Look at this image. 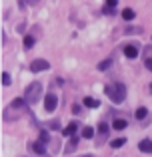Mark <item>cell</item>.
Listing matches in <instances>:
<instances>
[{"instance_id": "cell-1", "label": "cell", "mask_w": 152, "mask_h": 157, "mask_svg": "<svg viewBox=\"0 0 152 157\" xmlns=\"http://www.w3.org/2000/svg\"><path fill=\"white\" fill-rule=\"evenodd\" d=\"M106 96L110 98V101H114V104H122L126 98V88L124 84H120V82H114V84L106 86Z\"/></svg>"}, {"instance_id": "cell-2", "label": "cell", "mask_w": 152, "mask_h": 157, "mask_svg": "<svg viewBox=\"0 0 152 157\" xmlns=\"http://www.w3.org/2000/svg\"><path fill=\"white\" fill-rule=\"evenodd\" d=\"M40 94H42V84H40V82H32L26 88V92H24V100L30 105H34L36 101L40 100Z\"/></svg>"}, {"instance_id": "cell-3", "label": "cell", "mask_w": 152, "mask_h": 157, "mask_svg": "<svg viewBox=\"0 0 152 157\" xmlns=\"http://www.w3.org/2000/svg\"><path fill=\"white\" fill-rule=\"evenodd\" d=\"M22 115V109H18L16 105H8L6 109H4V113H2V117H4V121H16V119Z\"/></svg>"}, {"instance_id": "cell-4", "label": "cell", "mask_w": 152, "mask_h": 157, "mask_svg": "<svg viewBox=\"0 0 152 157\" xmlns=\"http://www.w3.org/2000/svg\"><path fill=\"white\" fill-rule=\"evenodd\" d=\"M56 105H58V98H56L54 94H48V96L44 98V107H46V111H54Z\"/></svg>"}, {"instance_id": "cell-5", "label": "cell", "mask_w": 152, "mask_h": 157, "mask_svg": "<svg viewBox=\"0 0 152 157\" xmlns=\"http://www.w3.org/2000/svg\"><path fill=\"white\" fill-rule=\"evenodd\" d=\"M48 68H50V64H48V62L46 60H34V62H32V64H30V70H32V72H44V70H48Z\"/></svg>"}, {"instance_id": "cell-6", "label": "cell", "mask_w": 152, "mask_h": 157, "mask_svg": "<svg viewBox=\"0 0 152 157\" xmlns=\"http://www.w3.org/2000/svg\"><path fill=\"white\" fill-rule=\"evenodd\" d=\"M30 151H34V153H38V155H44L46 153V147H44V143L42 141H34V143H30Z\"/></svg>"}, {"instance_id": "cell-7", "label": "cell", "mask_w": 152, "mask_h": 157, "mask_svg": "<svg viewBox=\"0 0 152 157\" xmlns=\"http://www.w3.org/2000/svg\"><path fill=\"white\" fill-rule=\"evenodd\" d=\"M124 56L126 58H136L138 56V46H136V44H128V46H124Z\"/></svg>"}, {"instance_id": "cell-8", "label": "cell", "mask_w": 152, "mask_h": 157, "mask_svg": "<svg viewBox=\"0 0 152 157\" xmlns=\"http://www.w3.org/2000/svg\"><path fill=\"white\" fill-rule=\"evenodd\" d=\"M144 66H146V70L152 72V46L144 48Z\"/></svg>"}, {"instance_id": "cell-9", "label": "cell", "mask_w": 152, "mask_h": 157, "mask_svg": "<svg viewBox=\"0 0 152 157\" xmlns=\"http://www.w3.org/2000/svg\"><path fill=\"white\" fill-rule=\"evenodd\" d=\"M138 149H140L142 151V153H152V141H150V139H142V141L140 143H138Z\"/></svg>"}, {"instance_id": "cell-10", "label": "cell", "mask_w": 152, "mask_h": 157, "mask_svg": "<svg viewBox=\"0 0 152 157\" xmlns=\"http://www.w3.org/2000/svg\"><path fill=\"white\" fill-rule=\"evenodd\" d=\"M76 129H78V123H76V121H72V123H68V125L62 129V133L66 135V137H72V135L76 133Z\"/></svg>"}, {"instance_id": "cell-11", "label": "cell", "mask_w": 152, "mask_h": 157, "mask_svg": "<svg viewBox=\"0 0 152 157\" xmlns=\"http://www.w3.org/2000/svg\"><path fill=\"white\" fill-rule=\"evenodd\" d=\"M112 127L116 131H122V129H126V127H128V123H126V119H114V121H112Z\"/></svg>"}, {"instance_id": "cell-12", "label": "cell", "mask_w": 152, "mask_h": 157, "mask_svg": "<svg viewBox=\"0 0 152 157\" xmlns=\"http://www.w3.org/2000/svg\"><path fill=\"white\" fill-rule=\"evenodd\" d=\"M84 105H86V107H92V109H96V107L100 105V101L94 100V98H84Z\"/></svg>"}, {"instance_id": "cell-13", "label": "cell", "mask_w": 152, "mask_h": 157, "mask_svg": "<svg viewBox=\"0 0 152 157\" xmlns=\"http://www.w3.org/2000/svg\"><path fill=\"white\" fill-rule=\"evenodd\" d=\"M76 145H78V137H74V135H72V137H70V141H68V145H66V149H64V151H66V153H70V151H74V149H76Z\"/></svg>"}, {"instance_id": "cell-14", "label": "cell", "mask_w": 152, "mask_h": 157, "mask_svg": "<svg viewBox=\"0 0 152 157\" xmlns=\"http://www.w3.org/2000/svg\"><path fill=\"white\" fill-rule=\"evenodd\" d=\"M134 16H136V14H134L132 8H124V10H122V18H124V20H134Z\"/></svg>"}, {"instance_id": "cell-15", "label": "cell", "mask_w": 152, "mask_h": 157, "mask_svg": "<svg viewBox=\"0 0 152 157\" xmlns=\"http://www.w3.org/2000/svg\"><path fill=\"white\" fill-rule=\"evenodd\" d=\"M134 115H136V119H140V121H142V119H144L146 115H148V109H146V107H138Z\"/></svg>"}, {"instance_id": "cell-16", "label": "cell", "mask_w": 152, "mask_h": 157, "mask_svg": "<svg viewBox=\"0 0 152 157\" xmlns=\"http://www.w3.org/2000/svg\"><path fill=\"white\" fill-rule=\"evenodd\" d=\"M108 129H110V127L106 125V123H100V125H98V133H100V137H106V135H108Z\"/></svg>"}, {"instance_id": "cell-17", "label": "cell", "mask_w": 152, "mask_h": 157, "mask_svg": "<svg viewBox=\"0 0 152 157\" xmlns=\"http://www.w3.org/2000/svg\"><path fill=\"white\" fill-rule=\"evenodd\" d=\"M82 137H84V139L94 137V129H92V127H84V129H82Z\"/></svg>"}, {"instance_id": "cell-18", "label": "cell", "mask_w": 152, "mask_h": 157, "mask_svg": "<svg viewBox=\"0 0 152 157\" xmlns=\"http://www.w3.org/2000/svg\"><path fill=\"white\" fill-rule=\"evenodd\" d=\"M32 46H34V36H26V38H24V48L30 50Z\"/></svg>"}, {"instance_id": "cell-19", "label": "cell", "mask_w": 152, "mask_h": 157, "mask_svg": "<svg viewBox=\"0 0 152 157\" xmlns=\"http://www.w3.org/2000/svg\"><path fill=\"white\" fill-rule=\"evenodd\" d=\"M124 143H126V139H124V137H118V139H114V141L110 143V145H112V147H116V149H118V147H122Z\"/></svg>"}, {"instance_id": "cell-20", "label": "cell", "mask_w": 152, "mask_h": 157, "mask_svg": "<svg viewBox=\"0 0 152 157\" xmlns=\"http://www.w3.org/2000/svg\"><path fill=\"white\" fill-rule=\"evenodd\" d=\"M2 84H4V86H10V84H12V80H10V74H6V72L2 74Z\"/></svg>"}, {"instance_id": "cell-21", "label": "cell", "mask_w": 152, "mask_h": 157, "mask_svg": "<svg viewBox=\"0 0 152 157\" xmlns=\"http://www.w3.org/2000/svg\"><path fill=\"white\" fill-rule=\"evenodd\" d=\"M40 141H42V143H48V141H50V135H48V131H42V133H40Z\"/></svg>"}, {"instance_id": "cell-22", "label": "cell", "mask_w": 152, "mask_h": 157, "mask_svg": "<svg viewBox=\"0 0 152 157\" xmlns=\"http://www.w3.org/2000/svg\"><path fill=\"white\" fill-rule=\"evenodd\" d=\"M112 64V62L110 60H104V62H100V64H98V70H108V66Z\"/></svg>"}, {"instance_id": "cell-23", "label": "cell", "mask_w": 152, "mask_h": 157, "mask_svg": "<svg viewBox=\"0 0 152 157\" xmlns=\"http://www.w3.org/2000/svg\"><path fill=\"white\" fill-rule=\"evenodd\" d=\"M140 28H126V32H124V34H140Z\"/></svg>"}, {"instance_id": "cell-24", "label": "cell", "mask_w": 152, "mask_h": 157, "mask_svg": "<svg viewBox=\"0 0 152 157\" xmlns=\"http://www.w3.org/2000/svg\"><path fill=\"white\" fill-rule=\"evenodd\" d=\"M58 125H60V123H58V119H54V121L50 123V129H58Z\"/></svg>"}, {"instance_id": "cell-25", "label": "cell", "mask_w": 152, "mask_h": 157, "mask_svg": "<svg viewBox=\"0 0 152 157\" xmlns=\"http://www.w3.org/2000/svg\"><path fill=\"white\" fill-rule=\"evenodd\" d=\"M116 2H118V0H106V4H108V6H112V8L116 6Z\"/></svg>"}, {"instance_id": "cell-26", "label": "cell", "mask_w": 152, "mask_h": 157, "mask_svg": "<svg viewBox=\"0 0 152 157\" xmlns=\"http://www.w3.org/2000/svg\"><path fill=\"white\" fill-rule=\"evenodd\" d=\"M72 111H74V113H80V105L74 104V105H72Z\"/></svg>"}, {"instance_id": "cell-27", "label": "cell", "mask_w": 152, "mask_h": 157, "mask_svg": "<svg viewBox=\"0 0 152 157\" xmlns=\"http://www.w3.org/2000/svg\"><path fill=\"white\" fill-rule=\"evenodd\" d=\"M28 2H30V4H36V2H38V0H28Z\"/></svg>"}, {"instance_id": "cell-28", "label": "cell", "mask_w": 152, "mask_h": 157, "mask_svg": "<svg viewBox=\"0 0 152 157\" xmlns=\"http://www.w3.org/2000/svg\"><path fill=\"white\" fill-rule=\"evenodd\" d=\"M84 157H90V155H84Z\"/></svg>"}, {"instance_id": "cell-29", "label": "cell", "mask_w": 152, "mask_h": 157, "mask_svg": "<svg viewBox=\"0 0 152 157\" xmlns=\"http://www.w3.org/2000/svg\"><path fill=\"white\" fill-rule=\"evenodd\" d=\"M150 90H152V84H150Z\"/></svg>"}]
</instances>
